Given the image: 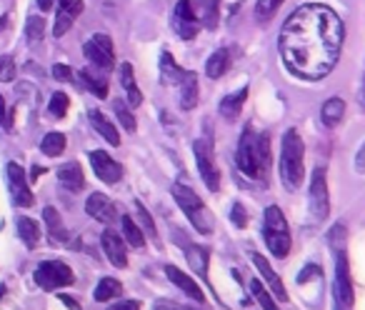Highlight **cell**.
<instances>
[{
	"label": "cell",
	"instance_id": "obj_1",
	"mask_svg": "<svg viewBox=\"0 0 365 310\" xmlns=\"http://www.w3.org/2000/svg\"><path fill=\"white\" fill-rule=\"evenodd\" d=\"M345 41V25L335 10L308 3L288 15L278 38L285 68L303 80H320L335 68Z\"/></svg>",
	"mask_w": 365,
	"mask_h": 310
},
{
	"label": "cell",
	"instance_id": "obj_2",
	"mask_svg": "<svg viewBox=\"0 0 365 310\" xmlns=\"http://www.w3.org/2000/svg\"><path fill=\"white\" fill-rule=\"evenodd\" d=\"M235 163L248 178L265 180L270 168V140L265 133H255L253 128H245L238 140Z\"/></svg>",
	"mask_w": 365,
	"mask_h": 310
},
{
	"label": "cell",
	"instance_id": "obj_3",
	"mask_svg": "<svg viewBox=\"0 0 365 310\" xmlns=\"http://www.w3.org/2000/svg\"><path fill=\"white\" fill-rule=\"evenodd\" d=\"M305 175V148L303 138L298 135V131L290 128L283 135V148H280V180L283 186L288 188L290 193H296L298 188L303 186Z\"/></svg>",
	"mask_w": 365,
	"mask_h": 310
},
{
	"label": "cell",
	"instance_id": "obj_4",
	"mask_svg": "<svg viewBox=\"0 0 365 310\" xmlns=\"http://www.w3.org/2000/svg\"><path fill=\"white\" fill-rule=\"evenodd\" d=\"M173 198H175V203L183 208V213L188 215V221L193 223L195 230H200V233H213V228H215L213 215H210V210L203 206V200L198 198V193H193V190L188 186H183V183H175V186H173Z\"/></svg>",
	"mask_w": 365,
	"mask_h": 310
},
{
	"label": "cell",
	"instance_id": "obj_5",
	"mask_svg": "<svg viewBox=\"0 0 365 310\" xmlns=\"http://www.w3.org/2000/svg\"><path fill=\"white\" fill-rule=\"evenodd\" d=\"M263 235H265V245L276 258H285L290 253V228L285 215L278 206H270L265 210V221H263Z\"/></svg>",
	"mask_w": 365,
	"mask_h": 310
},
{
	"label": "cell",
	"instance_id": "obj_6",
	"mask_svg": "<svg viewBox=\"0 0 365 310\" xmlns=\"http://www.w3.org/2000/svg\"><path fill=\"white\" fill-rule=\"evenodd\" d=\"M73 270L60 261H45L35 268V283L41 285L43 290H56V288H65V285H73Z\"/></svg>",
	"mask_w": 365,
	"mask_h": 310
},
{
	"label": "cell",
	"instance_id": "obj_7",
	"mask_svg": "<svg viewBox=\"0 0 365 310\" xmlns=\"http://www.w3.org/2000/svg\"><path fill=\"white\" fill-rule=\"evenodd\" d=\"M200 15L195 13L193 0H178L175 10H173V30L183 38V41H193L200 30Z\"/></svg>",
	"mask_w": 365,
	"mask_h": 310
},
{
	"label": "cell",
	"instance_id": "obj_8",
	"mask_svg": "<svg viewBox=\"0 0 365 310\" xmlns=\"http://www.w3.org/2000/svg\"><path fill=\"white\" fill-rule=\"evenodd\" d=\"M193 151H195V160H198V170L203 183L208 186V190L218 193V188H221V170L215 166V155L210 143L208 140H195Z\"/></svg>",
	"mask_w": 365,
	"mask_h": 310
},
{
	"label": "cell",
	"instance_id": "obj_9",
	"mask_svg": "<svg viewBox=\"0 0 365 310\" xmlns=\"http://www.w3.org/2000/svg\"><path fill=\"white\" fill-rule=\"evenodd\" d=\"M83 53L98 70H111L115 63V50H113L111 35L96 33L88 43L83 45Z\"/></svg>",
	"mask_w": 365,
	"mask_h": 310
},
{
	"label": "cell",
	"instance_id": "obj_10",
	"mask_svg": "<svg viewBox=\"0 0 365 310\" xmlns=\"http://www.w3.org/2000/svg\"><path fill=\"white\" fill-rule=\"evenodd\" d=\"M310 210H313V215H316L318 221L328 218V213H331L328 178H325L323 168H316V170H313V178H310Z\"/></svg>",
	"mask_w": 365,
	"mask_h": 310
},
{
	"label": "cell",
	"instance_id": "obj_11",
	"mask_svg": "<svg viewBox=\"0 0 365 310\" xmlns=\"http://www.w3.org/2000/svg\"><path fill=\"white\" fill-rule=\"evenodd\" d=\"M335 303L338 310H351L353 308V280L351 270H348V258L343 250H338L335 258Z\"/></svg>",
	"mask_w": 365,
	"mask_h": 310
},
{
	"label": "cell",
	"instance_id": "obj_12",
	"mask_svg": "<svg viewBox=\"0 0 365 310\" xmlns=\"http://www.w3.org/2000/svg\"><path fill=\"white\" fill-rule=\"evenodd\" d=\"M8 188H10V195H13V203L21 208H30L33 206V193H30L28 178L18 163H8Z\"/></svg>",
	"mask_w": 365,
	"mask_h": 310
},
{
	"label": "cell",
	"instance_id": "obj_13",
	"mask_svg": "<svg viewBox=\"0 0 365 310\" xmlns=\"http://www.w3.org/2000/svg\"><path fill=\"white\" fill-rule=\"evenodd\" d=\"M90 166H93V170H96V175L103 183H118V180L123 178V166L120 163H115V160L108 155V153L103 151H93L90 153Z\"/></svg>",
	"mask_w": 365,
	"mask_h": 310
},
{
	"label": "cell",
	"instance_id": "obj_14",
	"mask_svg": "<svg viewBox=\"0 0 365 310\" xmlns=\"http://www.w3.org/2000/svg\"><path fill=\"white\" fill-rule=\"evenodd\" d=\"M83 0H58V15H56V28H53V35L56 38H63L73 28V23L78 21V15L83 13Z\"/></svg>",
	"mask_w": 365,
	"mask_h": 310
},
{
	"label": "cell",
	"instance_id": "obj_15",
	"mask_svg": "<svg viewBox=\"0 0 365 310\" xmlns=\"http://www.w3.org/2000/svg\"><path fill=\"white\" fill-rule=\"evenodd\" d=\"M85 210L93 221L98 223H113L115 221V206H113V200L103 193H93L88 195V203H85Z\"/></svg>",
	"mask_w": 365,
	"mask_h": 310
},
{
	"label": "cell",
	"instance_id": "obj_16",
	"mask_svg": "<svg viewBox=\"0 0 365 310\" xmlns=\"http://www.w3.org/2000/svg\"><path fill=\"white\" fill-rule=\"evenodd\" d=\"M100 245H103V253L108 255V261L115 265V268H125L128 265V255H125V245L123 238L113 230H105L103 238H100Z\"/></svg>",
	"mask_w": 365,
	"mask_h": 310
},
{
	"label": "cell",
	"instance_id": "obj_17",
	"mask_svg": "<svg viewBox=\"0 0 365 310\" xmlns=\"http://www.w3.org/2000/svg\"><path fill=\"white\" fill-rule=\"evenodd\" d=\"M166 276L168 280L173 283V285H178L183 293H188V296L193 298V300H198V303H203L206 300V293L200 290V285L193 280V278L188 276V273H183V270H178L175 265H166Z\"/></svg>",
	"mask_w": 365,
	"mask_h": 310
},
{
	"label": "cell",
	"instance_id": "obj_18",
	"mask_svg": "<svg viewBox=\"0 0 365 310\" xmlns=\"http://www.w3.org/2000/svg\"><path fill=\"white\" fill-rule=\"evenodd\" d=\"M253 265L258 268V273H263V278L268 280V285L273 288V293H276L278 300H283V303H288V293H285V285H283V280L278 278V273L273 268H270V263L263 258V255L253 253Z\"/></svg>",
	"mask_w": 365,
	"mask_h": 310
},
{
	"label": "cell",
	"instance_id": "obj_19",
	"mask_svg": "<svg viewBox=\"0 0 365 310\" xmlns=\"http://www.w3.org/2000/svg\"><path fill=\"white\" fill-rule=\"evenodd\" d=\"M58 180H60L63 186L68 188L70 193H80V190H83V186H85L83 168L78 166L76 160H70V163L60 166V170H58Z\"/></svg>",
	"mask_w": 365,
	"mask_h": 310
},
{
	"label": "cell",
	"instance_id": "obj_20",
	"mask_svg": "<svg viewBox=\"0 0 365 310\" xmlns=\"http://www.w3.org/2000/svg\"><path fill=\"white\" fill-rule=\"evenodd\" d=\"M195 105H198V76L188 70L183 80H180V108L193 111Z\"/></svg>",
	"mask_w": 365,
	"mask_h": 310
},
{
	"label": "cell",
	"instance_id": "obj_21",
	"mask_svg": "<svg viewBox=\"0 0 365 310\" xmlns=\"http://www.w3.org/2000/svg\"><path fill=\"white\" fill-rule=\"evenodd\" d=\"M120 83H123V88H125V96H128L131 108H138V105L143 103V96H140L138 85H135V76H133L131 63H123V65H120Z\"/></svg>",
	"mask_w": 365,
	"mask_h": 310
},
{
	"label": "cell",
	"instance_id": "obj_22",
	"mask_svg": "<svg viewBox=\"0 0 365 310\" xmlns=\"http://www.w3.org/2000/svg\"><path fill=\"white\" fill-rule=\"evenodd\" d=\"M245 98H248V88H241L235 90V93H230V96H225L221 100V115L228 118V120H235V118L241 115Z\"/></svg>",
	"mask_w": 365,
	"mask_h": 310
},
{
	"label": "cell",
	"instance_id": "obj_23",
	"mask_svg": "<svg viewBox=\"0 0 365 310\" xmlns=\"http://www.w3.org/2000/svg\"><path fill=\"white\" fill-rule=\"evenodd\" d=\"M228 68H230V53H228L225 48L215 50L213 56L208 58L206 63V76L213 78V80H218V78H223L228 73Z\"/></svg>",
	"mask_w": 365,
	"mask_h": 310
},
{
	"label": "cell",
	"instance_id": "obj_24",
	"mask_svg": "<svg viewBox=\"0 0 365 310\" xmlns=\"http://www.w3.org/2000/svg\"><path fill=\"white\" fill-rule=\"evenodd\" d=\"M90 123H93V128L98 131V135H103L111 145H120V135H118L115 125H113L100 111H90Z\"/></svg>",
	"mask_w": 365,
	"mask_h": 310
},
{
	"label": "cell",
	"instance_id": "obj_25",
	"mask_svg": "<svg viewBox=\"0 0 365 310\" xmlns=\"http://www.w3.org/2000/svg\"><path fill=\"white\" fill-rule=\"evenodd\" d=\"M345 115V103L343 98H331V100H325L323 103V111H320V118H323V125L328 128H335Z\"/></svg>",
	"mask_w": 365,
	"mask_h": 310
},
{
	"label": "cell",
	"instance_id": "obj_26",
	"mask_svg": "<svg viewBox=\"0 0 365 310\" xmlns=\"http://www.w3.org/2000/svg\"><path fill=\"white\" fill-rule=\"evenodd\" d=\"M18 235H21L23 243H25L28 248H35V245L41 243V225H38L33 218L21 215V218H18Z\"/></svg>",
	"mask_w": 365,
	"mask_h": 310
},
{
	"label": "cell",
	"instance_id": "obj_27",
	"mask_svg": "<svg viewBox=\"0 0 365 310\" xmlns=\"http://www.w3.org/2000/svg\"><path fill=\"white\" fill-rule=\"evenodd\" d=\"M78 78H80V83H83L96 98H108V83H105V78L96 76L93 70H80Z\"/></svg>",
	"mask_w": 365,
	"mask_h": 310
},
{
	"label": "cell",
	"instance_id": "obj_28",
	"mask_svg": "<svg viewBox=\"0 0 365 310\" xmlns=\"http://www.w3.org/2000/svg\"><path fill=\"white\" fill-rule=\"evenodd\" d=\"M120 293H123L120 280H115V278H103V280L98 283L93 298H96L98 303H105V300H111V298H118Z\"/></svg>",
	"mask_w": 365,
	"mask_h": 310
},
{
	"label": "cell",
	"instance_id": "obj_29",
	"mask_svg": "<svg viewBox=\"0 0 365 310\" xmlns=\"http://www.w3.org/2000/svg\"><path fill=\"white\" fill-rule=\"evenodd\" d=\"M65 145H68V140H65V135L63 133H58V131H53V133H48L45 138H43V143H41V151L48 155V158H58L63 151H65Z\"/></svg>",
	"mask_w": 365,
	"mask_h": 310
},
{
	"label": "cell",
	"instance_id": "obj_30",
	"mask_svg": "<svg viewBox=\"0 0 365 310\" xmlns=\"http://www.w3.org/2000/svg\"><path fill=\"white\" fill-rule=\"evenodd\" d=\"M123 238L128 243H131L133 248H143L145 245V235H143V228H138L135 223H133L131 215H123Z\"/></svg>",
	"mask_w": 365,
	"mask_h": 310
},
{
	"label": "cell",
	"instance_id": "obj_31",
	"mask_svg": "<svg viewBox=\"0 0 365 310\" xmlns=\"http://www.w3.org/2000/svg\"><path fill=\"white\" fill-rule=\"evenodd\" d=\"M160 73H163V80H166V83H180L183 76H186V73L175 65L170 53H163V56H160Z\"/></svg>",
	"mask_w": 365,
	"mask_h": 310
},
{
	"label": "cell",
	"instance_id": "obj_32",
	"mask_svg": "<svg viewBox=\"0 0 365 310\" xmlns=\"http://www.w3.org/2000/svg\"><path fill=\"white\" fill-rule=\"evenodd\" d=\"M25 38H28L30 45H41L43 38H45V21H43L41 15H30L28 18V25H25Z\"/></svg>",
	"mask_w": 365,
	"mask_h": 310
},
{
	"label": "cell",
	"instance_id": "obj_33",
	"mask_svg": "<svg viewBox=\"0 0 365 310\" xmlns=\"http://www.w3.org/2000/svg\"><path fill=\"white\" fill-rule=\"evenodd\" d=\"M283 3H285V0H258V5H255V21L258 23L273 21V15L280 10Z\"/></svg>",
	"mask_w": 365,
	"mask_h": 310
},
{
	"label": "cell",
	"instance_id": "obj_34",
	"mask_svg": "<svg viewBox=\"0 0 365 310\" xmlns=\"http://www.w3.org/2000/svg\"><path fill=\"white\" fill-rule=\"evenodd\" d=\"M43 218H45V223H48L53 238H56V241H65V228H63V221H60V215H58L56 208H45V210H43Z\"/></svg>",
	"mask_w": 365,
	"mask_h": 310
},
{
	"label": "cell",
	"instance_id": "obj_35",
	"mask_svg": "<svg viewBox=\"0 0 365 310\" xmlns=\"http://www.w3.org/2000/svg\"><path fill=\"white\" fill-rule=\"evenodd\" d=\"M250 290H253L255 300H258V303L263 305V310H280V308L276 305V300L270 298L268 288H265V285H263L261 280H253V283H250Z\"/></svg>",
	"mask_w": 365,
	"mask_h": 310
},
{
	"label": "cell",
	"instance_id": "obj_36",
	"mask_svg": "<svg viewBox=\"0 0 365 310\" xmlns=\"http://www.w3.org/2000/svg\"><path fill=\"white\" fill-rule=\"evenodd\" d=\"M203 15L200 21L206 23L208 28H215L218 25V15H221V0H203Z\"/></svg>",
	"mask_w": 365,
	"mask_h": 310
},
{
	"label": "cell",
	"instance_id": "obj_37",
	"mask_svg": "<svg viewBox=\"0 0 365 310\" xmlns=\"http://www.w3.org/2000/svg\"><path fill=\"white\" fill-rule=\"evenodd\" d=\"M68 105H70V98L65 96V93H53L48 111H50V115H53V118H63L65 113H68Z\"/></svg>",
	"mask_w": 365,
	"mask_h": 310
},
{
	"label": "cell",
	"instance_id": "obj_38",
	"mask_svg": "<svg viewBox=\"0 0 365 310\" xmlns=\"http://www.w3.org/2000/svg\"><path fill=\"white\" fill-rule=\"evenodd\" d=\"M188 261H190V265H193L195 273L206 276V270H208V253H206V250H200V248H195V245H190Z\"/></svg>",
	"mask_w": 365,
	"mask_h": 310
},
{
	"label": "cell",
	"instance_id": "obj_39",
	"mask_svg": "<svg viewBox=\"0 0 365 310\" xmlns=\"http://www.w3.org/2000/svg\"><path fill=\"white\" fill-rule=\"evenodd\" d=\"M115 115H118V120L123 123V128L128 133H135V118H133V113L125 108L123 103H115Z\"/></svg>",
	"mask_w": 365,
	"mask_h": 310
},
{
	"label": "cell",
	"instance_id": "obj_40",
	"mask_svg": "<svg viewBox=\"0 0 365 310\" xmlns=\"http://www.w3.org/2000/svg\"><path fill=\"white\" fill-rule=\"evenodd\" d=\"M15 78V60L10 56H0V80L10 83Z\"/></svg>",
	"mask_w": 365,
	"mask_h": 310
},
{
	"label": "cell",
	"instance_id": "obj_41",
	"mask_svg": "<svg viewBox=\"0 0 365 310\" xmlns=\"http://www.w3.org/2000/svg\"><path fill=\"white\" fill-rule=\"evenodd\" d=\"M135 208H138V218H140V225L145 228V233L151 235V238H158V233H155V223H153L151 213L143 208V203H135Z\"/></svg>",
	"mask_w": 365,
	"mask_h": 310
},
{
	"label": "cell",
	"instance_id": "obj_42",
	"mask_svg": "<svg viewBox=\"0 0 365 310\" xmlns=\"http://www.w3.org/2000/svg\"><path fill=\"white\" fill-rule=\"evenodd\" d=\"M53 78H56V80H63V83H68V80H73V70H70V65H65V63H56V65H53Z\"/></svg>",
	"mask_w": 365,
	"mask_h": 310
},
{
	"label": "cell",
	"instance_id": "obj_43",
	"mask_svg": "<svg viewBox=\"0 0 365 310\" xmlns=\"http://www.w3.org/2000/svg\"><path fill=\"white\" fill-rule=\"evenodd\" d=\"M233 223L238 228H243L245 223H248V215H245V208L241 206V203H235L233 206Z\"/></svg>",
	"mask_w": 365,
	"mask_h": 310
},
{
	"label": "cell",
	"instance_id": "obj_44",
	"mask_svg": "<svg viewBox=\"0 0 365 310\" xmlns=\"http://www.w3.org/2000/svg\"><path fill=\"white\" fill-rule=\"evenodd\" d=\"M153 310H198V308H188V305L170 303V300H158V303L153 305Z\"/></svg>",
	"mask_w": 365,
	"mask_h": 310
},
{
	"label": "cell",
	"instance_id": "obj_45",
	"mask_svg": "<svg viewBox=\"0 0 365 310\" xmlns=\"http://www.w3.org/2000/svg\"><path fill=\"white\" fill-rule=\"evenodd\" d=\"M355 170L360 173V175H365V143L358 148V153H355Z\"/></svg>",
	"mask_w": 365,
	"mask_h": 310
},
{
	"label": "cell",
	"instance_id": "obj_46",
	"mask_svg": "<svg viewBox=\"0 0 365 310\" xmlns=\"http://www.w3.org/2000/svg\"><path fill=\"white\" fill-rule=\"evenodd\" d=\"M108 310H140V303L138 300H120V303L111 305Z\"/></svg>",
	"mask_w": 365,
	"mask_h": 310
},
{
	"label": "cell",
	"instance_id": "obj_47",
	"mask_svg": "<svg viewBox=\"0 0 365 310\" xmlns=\"http://www.w3.org/2000/svg\"><path fill=\"white\" fill-rule=\"evenodd\" d=\"M318 276H320V270H318L316 265H308V268L303 270V276H298V283L303 285V283H308L310 278H318Z\"/></svg>",
	"mask_w": 365,
	"mask_h": 310
},
{
	"label": "cell",
	"instance_id": "obj_48",
	"mask_svg": "<svg viewBox=\"0 0 365 310\" xmlns=\"http://www.w3.org/2000/svg\"><path fill=\"white\" fill-rule=\"evenodd\" d=\"M0 125L10 128V115H8V108H5V100H3V96H0Z\"/></svg>",
	"mask_w": 365,
	"mask_h": 310
},
{
	"label": "cell",
	"instance_id": "obj_49",
	"mask_svg": "<svg viewBox=\"0 0 365 310\" xmlns=\"http://www.w3.org/2000/svg\"><path fill=\"white\" fill-rule=\"evenodd\" d=\"M53 5H56V0H38V8H41L43 13H45V10H50Z\"/></svg>",
	"mask_w": 365,
	"mask_h": 310
},
{
	"label": "cell",
	"instance_id": "obj_50",
	"mask_svg": "<svg viewBox=\"0 0 365 310\" xmlns=\"http://www.w3.org/2000/svg\"><path fill=\"white\" fill-rule=\"evenodd\" d=\"M60 300H63V303H65V305H70V308H78V305H76V300H70V298L60 296Z\"/></svg>",
	"mask_w": 365,
	"mask_h": 310
},
{
	"label": "cell",
	"instance_id": "obj_51",
	"mask_svg": "<svg viewBox=\"0 0 365 310\" xmlns=\"http://www.w3.org/2000/svg\"><path fill=\"white\" fill-rule=\"evenodd\" d=\"M360 103L365 105V76H363V90H360Z\"/></svg>",
	"mask_w": 365,
	"mask_h": 310
},
{
	"label": "cell",
	"instance_id": "obj_52",
	"mask_svg": "<svg viewBox=\"0 0 365 310\" xmlns=\"http://www.w3.org/2000/svg\"><path fill=\"white\" fill-rule=\"evenodd\" d=\"M5 296V285H0V298Z\"/></svg>",
	"mask_w": 365,
	"mask_h": 310
}]
</instances>
